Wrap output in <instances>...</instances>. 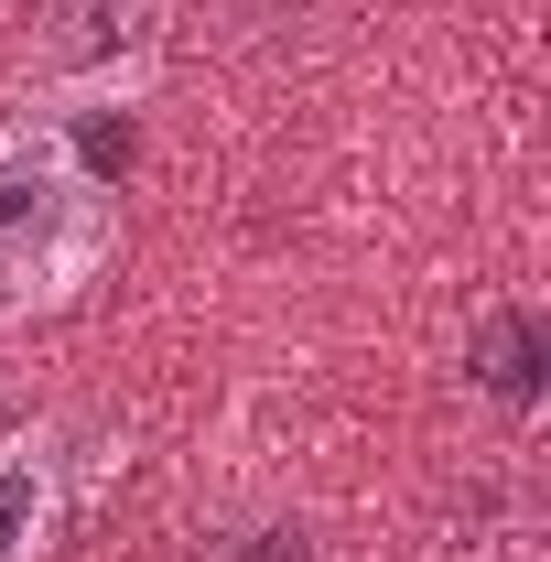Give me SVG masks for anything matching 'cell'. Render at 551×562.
I'll return each mask as SVG.
<instances>
[{"label": "cell", "instance_id": "4", "mask_svg": "<svg viewBox=\"0 0 551 562\" xmlns=\"http://www.w3.org/2000/svg\"><path fill=\"white\" fill-rule=\"evenodd\" d=\"M476 390L497 401V412H541V314L530 303H497L476 325Z\"/></svg>", "mask_w": 551, "mask_h": 562}, {"label": "cell", "instance_id": "2", "mask_svg": "<svg viewBox=\"0 0 551 562\" xmlns=\"http://www.w3.org/2000/svg\"><path fill=\"white\" fill-rule=\"evenodd\" d=\"M162 0H44V98L55 109H120L151 76Z\"/></svg>", "mask_w": 551, "mask_h": 562}, {"label": "cell", "instance_id": "1", "mask_svg": "<svg viewBox=\"0 0 551 562\" xmlns=\"http://www.w3.org/2000/svg\"><path fill=\"white\" fill-rule=\"evenodd\" d=\"M120 249V195L66 120L0 131V314H55Z\"/></svg>", "mask_w": 551, "mask_h": 562}, {"label": "cell", "instance_id": "3", "mask_svg": "<svg viewBox=\"0 0 551 562\" xmlns=\"http://www.w3.org/2000/svg\"><path fill=\"white\" fill-rule=\"evenodd\" d=\"M66 530V465L44 432H0V562H55Z\"/></svg>", "mask_w": 551, "mask_h": 562}]
</instances>
